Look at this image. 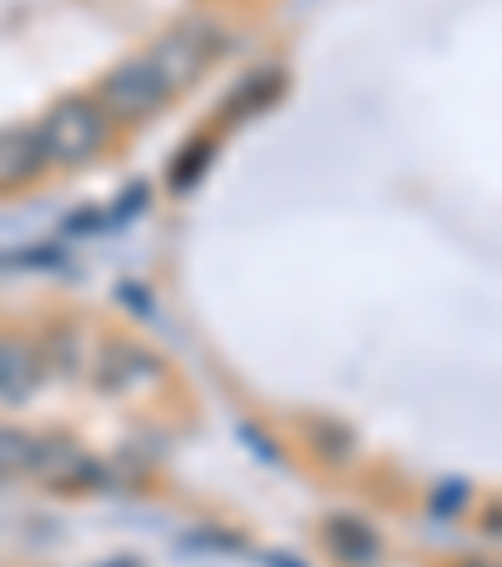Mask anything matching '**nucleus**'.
Returning <instances> with one entry per match:
<instances>
[{
  "label": "nucleus",
  "mask_w": 502,
  "mask_h": 567,
  "mask_svg": "<svg viewBox=\"0 0 502 567\" xmlns=\"http://www.w3.org/2000/svg\"><path fill=\"white\" fill-rule=\"evenodd\" d=\"M166 96H172V86H166L156 65L141 55V61H126L121 71L106 75V86H101V111H106V121L111 116L116 121H146Z\"/></svg>",
  "instance_id": "7ed1b4c3"
},
{
  "label": "nucleus",
  "mask_w": 502,
  "mask_h": 567,
  "mask_svg": "<svg viewBox=\"0 0 502 567\" xmlns=\"http://www.w3.org/2000/svg\"><path fill=\"white\" fill-rule=\"evenodd\" d=\"M196 161H206V146H196V151H192V156H182V172H176V176H172V186H192V176H196V172H202V166H196Z\"/></svg>",
  "instance_id": "9b49d317"
},
{
  "label": "nucleus",
  "mask_w": 502,
  "mask_h": 567,
  "mask_svg": "<svg viewBox=\"0 0 502 567\" xmlns=\"http://www.w3.org/2000/svg\"><path fill=\"white\" fill-rule=\"evenodd\" d=\"M101 386H111L121 396L151 392V386H161V362L136 342H111L101 352Z\"/></svg>",
  "instance_id": "20e7f679"
},
{
  "label": "nucleus",
  "mask_w": 502,
  "mask_h": 567,
  "mask_svg": "<svg viewBox=\"0 0 502 567\" xmlns=\"http://www.w3.org/2000/svg\"><path fill=\"white\" fill-rule=\"evenodd\" d=\"M41 382V352H31L25 342H0V396L6 402H21L31 386Z\"/></svg>",
  "instance_id": "0eeeda50"
},
{
  "label": "nucleus",
  "mask_w": 502,
  "mask_h": 567,
  "mask_svg": "<svg viewBox=\"0 0 502 567\" xmlns=\"http://www.w3.org/2000/svg\"><path fill=\"white\" fill-rule=\"evenodd\" d=\"M31 472L41 482H51V487H65V493H75L81 482H101V467L81 447H71V442H41V437H35Z\"/></svg>",
  "instance_id": "39448f33"
},
{
  "label": "nucleus",
  "mask_w": 502,
  "mask_h": 567,
  "mask_svg": "<svg viewBox=\"0 0 502 567\" xmlns=\"http://www.w3.org/2000/svg\"><path fill=\"white\" fill-rule=\"evenodd\" d=\"M327 543H331V553H342L347 563H372V557H377L372 533H362V527L347 523V517H337V523L327 527Z\"/></svg>",
  "instance_id": "6e6552de"
},
{
  "label": "nucleus",
  "mask_w": 502,
  "mask_h": 567,
  "mask_svg": "<svg viewBox=\"0 0 502 567\" xmlns=\"http://www.w3.org/2000/svg\"><path fill=\"white\" fill-rule=\"evenodd\" d=\"M41 166H45V156H41V136H35V126L31 131H6V136H0V192L25 186Z\"/></svg>",
  "instance_id": "423d86ee"
},
{
  "label": "nucleus",
  "mask_w": 502,
  "mask_h": 567,
  "mask_svg": "<svg viewBox=\"0 0 502 567\" xmlns=\"http://www.w3.org/2000/svg\"><path fill=\"white\" fill-rule=\"evenodd\" d=\"M35 136H41V156L51 161V166H86V161L106 146L111 121L96 101L71 96V101H61V106H51V116L35 126Z\"/></svg>",
  "instance_id": "f257e3e1"
},
{
  "label": "nucleus",
  "mask_w": 502,
  "mask_h": 567,
  "mask_svg": "<svg viewBox=\"0 0 502 567\" xmlns=\"http://www.w3.org/2000/svg\"><path fill=\"white\" fill-rule=\"evenodd\" d=\"M31 462H35V437L0 427V477H21V472H31Z\"/></svg>",
  "instance_id": "1a4fd4ad"
},
{
  "label": "nucleus",
  "mask_w": 502,
  "mask_h": 567,
  "mask_svg": "<svg viewBox=\"0 0 502 567\" xmlns=\"http://www.w3.org/2000/svg\"><path fill=\"white\" fill-rule=\"evenodd\" d=\"M45 357H51L61 372H86V342H81V327H61V332L51 337V347H45Z\"/></svg>",
  "instance_id": "9d476101"
},
{
  "label": "nucleus",
  "mask_w": 502,
  "mask_h": 567,
  "mask_svg": "<svg viewBox=\"0 0 502 567\" xmlns=\"http://www.w3.org/2000/svg\"><path fill=\"white\" fill-rule=\"evenodd\" d=\"M216 51H222L216 25L212 21H186V25H176V31L161 35V45L146 55V61L161 71V81H166V86L182 91V86H192L196 75L216 61Z\"/></svg>",
  "instance_id": "f03ea898"
}]
</instances>
